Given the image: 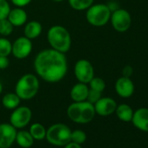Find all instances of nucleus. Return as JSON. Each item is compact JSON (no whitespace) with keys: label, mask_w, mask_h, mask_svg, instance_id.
<instances>
[{"label":"nucleus","mask_w":148,"mask_h":148,"mask_svg":"<svg viewBox=\"0 0 148 148\" xmlns=\"http://www.w3.org/2000/svg\"><path fill=\"white\" fill-rule=\"evenodd\" d=\"M33 67L38 77L47 83L54 84L64 79L68 71V62L64 53L50 48L37 54Z\"/></svg>","instance_id":"nucleus-1"},{"label":"nucleus","mask_w":148,"mask_h":148,"mask_svg":"<svg viewBox=\"0 0 148 148\" xmlns=\"http://www.w3.org/2000/svg\"><path fill=\"white\" fill-rule=\"evenodd\" d=\"M47 41L51 49L66 53L71 47V36L62 25H53L47 32Z\"/></svg>","instance_id":"nucleus-2"},{"label":"nucleus","mask_w":148,"mask_h":148,"mask_svg":"<svg viewBox=\"0 0 148 148\" xmlns=\"http://www.w3.org/2000/svg\"><path fill=\"white\" fill-rule=\"evenodd\" d=\"M66 113L71 121L79 124H87L91 122L96 115L94 105L87 100L71 103L67 107Z\"/></svg>","instance_id":"nucleus-3"},{"label":"nucleus","mask_w":148,"mask_h":148,"mask_svg":"<svg viewBox=\"0 0 148 148\" xmlns=\"http://www.w3.org/2000/svg\"><path fill=\"white\" fill-rule=\"evenodd\" d=\"M39 86L38 77L35 74L27 73L18 80L15 86V93L21 100H30L38 94Z\"/></svg>","instance_id":"nucleus-4"},{"label":"nucleus","mask_w":148,"mask_h":148,"mask_svg":"<svg viewBox=\"0 0 148 148\" xmlns=\"http://www.w3.org/2000/svg\"><path fill=\"white\" fill-rule=\"evenodd\" d=\"M71 130L62 123H57L46 129V140L52 145L64 146L71 141Z\"/></svg>","instance_id":"nucleus-5"},{"label":"nucleus","mask_w":148,"mask_h":148,"mask_svg":"<svg viewBox=\"0 0 148 148\" xmlns=\"http://www.w3.org/2000/svg\"><path fill=\"white\" fill-rule=\"evenodd\" d=\"M111 14L112 11L107 5L96 4L86 10V18L91 25L102 27L110 21Z\"/></svg>","instance_id":"nucleus-6"},{"label":"nucleus","mask_w":148,"mask_h":148,"mask_svg":"<svg viewBox=\"0 0 148 148\" xmlns=\"http://www.w3.org/2000/svg\"><path fill=\"white\" fill-rule=\"evenodd\" d=\"M110 22L112 28L118 32H127L132 25V16L128 11L122 8L112 12Z\"/></svg>","instance_id":"nucleus-7"},{"label":"nucleus","mask_w":148,"mask_h":148,"mask_svg":"<svg viewBox=\"0 0 148 148\" xmlns=\"http://www.w3.org/2000/svg\"><path fill=\"white\" fill-rule=\"evenodd\" d=\"M73 72L79 82L87 85L94 77V68L92 64L89 60L84 58L79 59L75 63Z\"/></svg>","instance_id":"nucleus-8"},{"label":"nucleus","mask_w":148,"mask_h":148,"mask_svg":"<svg viewBox=\"0 0 148 148\" xmlns=\"http://www.w3.org/2000/svg\"><path fill=\"white\" fill-rule=\"evenodd\" d=\"M32 118V112L28 106H18L13 109L10 116V124L16 129H22L29 125Z\"/></svg>","instance_id":"nucleus-9"},{"label":"nucleus","mask_w":148,"mask_h":148,"mask_svg":"<svg viewBox=\"0 0 148 148\" xmlns=\"http://www.w3.org/2000/svg\"><path fill=\"white\" fill-rule=\"evenodd\" d=\"M32 47L31 39L25 36L19 37L12 43V54L18 59H25L32 53Z\"/></svg>","instance_id":"nucleus-10"},{"label":"nucleus","mask_w":148,"mask_h":148,"mask_svg":"<svg viewBox=\"0 0 148 148\" xmlns=\"http://www.w3.org/2000/svg\"><path fill=\"white\" fill-rule=\"evenodd\" d=\"M17 132L10 123L0 124V148H10L16 140Z\"/></svg>","instance_id":"nucleus-11"},{"label":"nucleus","mask_w":148,"mask_h":148,"mask_svg":"<svg viewBox=\"0 0 148 148\" xmlns=\"http://www.w3.org/2000/svg\"><path fill=\"white\" fill-rule=\"evenodd\" d=\"M117 106L118 105L113 99L109 97H101L94 104V109L96 114L102 117H106L115 112Z\"/></svg>","instance_id":"nucleus-12"},{"label":"nucleus","mask_w":148,"mask_h":148,"mask_svg":"<svg viewBox=\"0 0 148 148\" xmlns=\"http://www.w3.org/2000/svg\"><path fill=\"white\" fill-rule=\"evenodd\" d=\"M114 87L117 94L123 99L132 97L135 90L134 83L132 82L131 78H126L124 76L119 78L116 80Z\"/></svg>","instance_id":"nucleus-13"},{"label":"nucleus","mask_w":148,"mask_h":148,"mask_svg":"<svg viewBox=\"0 0 148 148\" xmlns=\"http://www.w3.org/2000/svg\"><path fill=\"white\" fill-rule=\"evenodd\" d=\"M131 122L139 131L148 132V108L141 107L133 112Z\"/></svg>","instance_id":"nucleus-14"},{"label":"nucleus","mask_w":148,"mask_h":148,"mask_svg":"<svg viewBox=\"0 0 148 148\" xmlns=\"http://www.w3.org/2000/svg\"><path fill=\"white\" fill-rule=\"evenodd\" d=\"M7 19L12 24L14 27H19L26 24L28 16L23 8L16 7L14 9H11Z\"/></svg>","instance_id":"nucleus-15"},{"label":"nucleus","mask_w":148,"mask_h":148,"mask_svg":"<svg viewBox=\"0 0 148 148\" xmlns=\"http://www.w3.org/2000/svg\"><path fill=\"white\" fill-rule=\"evenodd\" d=\"M89 92V86L87 84L78 82L74 85L70 92L71 99L73 102H82L86 100Z\"/></svg>","instance_id":"nucleus-16"},{"label":"nucleus","mask_w":148,"mask_h":148,"mask_svg":"<svg viewBox=\"0 0 148 148\" xmlns=\"http://www.w3.org/2000/svg\"><path fill=\"white\" fill-rule=\"evenodd\" d=\"M42 30H43V26L40 22L36 20H32L26 22L24 29V34L25 37L32 40L40 36V34L42 33Z\"/></svg>","instance_id":"nucleus-17"},{"label":"nucleus","mask_w":148,"mask_h":148,"mask_svg":"<svg viewBox=\"0 0 148 148\" xmlns=\"http://www.w3.org/2000/svg\"><path fill=\"white\" fill-rule=\"evenodd\" d=\"M15 142L22 148H30L34 143V138L29 132V131L20 130L17 132Z\"/></svg>","instance_id":"nucleus-18"},{"label":"nucleus","mask_w":148,"mask_h":148,"mask_svg":"<svg viewBox=\"0 0 148 148\" xmlns=\"http://www.w3.org/2000/svg\"><path fill=\"white\" fill-rule=\"evenodd\" d=\"M116 115L121 121L124 122H131L132 116H133V110L132 108L127 104H120L117 106L115 110Z\"/></svg>","instance_id":"nucleus-19"},{"label":"nucleus","mask_w":148,"mask_h":148,"mask_svg":"<svg viewBox=\"0 0 148 148\" xmlns=\"http://www.w3.org/2000/svg\"><path fill=\"white\" fill-rule=\"evenodd\" d=\"M21 102L20 98L15 92H9L6 93L2 99V104L5 108L9 110H13L19 106Z\"/></svg>","instance_id":"nucleus-20"},{"label":"nucleus","mask_w":148,"mask_h":148,"mask_svg":"<svg viewBox=\"0 0 148 148\" xmlns=\"http://www.w3.org/2000/svg\"><path fill=\"white\" fill-rule=\"evenodd\" d=\"M29 132L34 140H43L46 136V129L40 123H33L29 129Z\"/></svg>","instance_id":"nucleus-21"},{"label":"nucleus","mask_w":148,"mask_h":148,"mask_svg":"<svg viewBox=\"0 0 148 148\" xmlns=\"http://www.w3.org/2000/svg\"><path fill=\"white\" fill-rule=\"evenodd\" d=\"M93 2L94 0H68L71 8L78 12L86 11L93 5Z\"/></svg>","instance_id":"nucleus-22"},{"label":"nucleus","mask_w":148,"mask_h":148,"mask_svg":"<svg viewBox=\"0 0 148 148\" xmlns=\"http://www.w3.org/2000/svg\"><path fill=\"white\" fill-rule=\"evenodd\" d=\"M12 43L5 37H0V56L8 57L12 54Z\"/></svg>","instance_id":"nucleus-23"},{"label":"nucleus","mask_w":148,"mask_h":148,"mask_svg":"<svg viewBox=\"0 0 148 148\" xmlns=\"http://www.w3.org/2000/svg\"><path fill=\"white\" fill-rule=\"evenodd\" d=\"M14 30V26L7 19H2L0 20V35L3 37H7L10 36Z\"/></svg>","instance_id":"nucleus-24"},{"label":"nucleus","mask_w":148,"mask_h":148,"mask_svg":"<svg viewBox=\"0 0 148 148\" xmlns=\"http://www.w3.org/2000/svg\"><path fill=\"white\" fill-rule=\"evenodd\" d=\"M88 85H89L90 89H92L100 92H103L104 90L106 89V82L102 78H99V77L94 76L92 79V80L88 83Z\"/></svg>","instance_id":"nucleus-25"},{"label":"nucleus","mask_w":148,"mask_h":148,"mask_svg":"<svg viewBox=\"0 0 148 148\" xmlns=\"http://www.w3.org/2000/svg\"><path fill=\"white\" fill-rule=\"evenodd\" d=\"M86 140V133L82 130H74L71 131V141L77 143V144H83Z\"/></svg>","instance_id":"nucleus-26"},{"label":"nucleus","mask_w":148,"mask_h":148,"mask_svg":"<svg viewBox=\"0 0 148 148\" xmlns=\"http://www.w3.org/2000/svg\"><path fill=\"white\" fill-rule=\"evenodd\" d=\"M11 6L7 0H0V20L7 18Z\"/></svg>","instance_id":"nucleus-27"},{"label":"nucleus","mask_w":148,"mask_h":148,"mask_svg":"<svg viewBox=\"0 0 148 148\" xmlns=\"http://www.w3.org/2000/svg\"><path fill=\"white\" fill-rule=\"evenodd\" d=\"M101 97H102V92L89 88V92H88V95H87L86 100L88 102H90V103L94 105Z\"/></svg>","instance_id":"nucleus-28"},{"label":"nucleus","mask_w":148,"mask_h":148,"mask_svg":"<svg viewBox=\"0 0 148 148\" xmlns=\"http://www.w3.org/2000/svg\"><path fill=\"white\" fill-rule=\"evenodd\" d=\"M11 1L16 7L23 8V7L28 5L32 0H11Z\"/></svg>","instance_id":"nucleus-29"},{"label":"nucleus","mask_w":148,"mask_h":148,"mask_svg":"<svg viewBox=\"0 0 148 148\" xmlns=\"http://www.w3.org/2000/svg\"><path fill=\"white\" fill-rule=\"evenodd\" d=\"M132 73H133V68L127 64L125 66H124L123 70H122V75L124 77H126V78H131L132 75Z\"/></svg>","instance_id":"nucleus-30"},{"label":"nucleus","mask_w":148,"mask_h":148,"mask_svg":"<svg viewBox=\"0 0 148 148\" xmlns=\"http://www.w3.org/2000/svg\"><path fill=\"white\" fill-rule=\"evenodd\" d=\"M10 64V60L7 57L0 56V70L6 69Z\"/></svg>","instance_id":"nucleus-31"},{"label":"nucleus","mask_w":148,"mask_h":148,"mask_svg":"<svg viewBox=\"0 0 148 148\" xmlns=\"http://www.w3.org/2000/svg\"><path fill=\"white\" fill-rule=\"evenodd\" d=\"M64 148H82V147H81V145H79V144L70 141L65 145H64Z\"/></svg>","instance_id":"nucleus-32"},{"label":"nucleus","mask_w":148,"mask_h":148,"mask_svg":"<svg viewBox=\"0 0 148 148\" xmlns=\"http://www.w3.org/2000/svg\"><path fill=\"white\" fill-rule=\"evenodd\" d=\"M2 92H3V85L1 82H0V94L2 93Z\"/></svg>","instance_id":"nucleus-33"},{"label":"nucleus","mask_w":148,"mask_h":148,"mask_svg":"<svg viewBox=\"0 0 148 148\" xmlns=\"http://www.w3.org/2000/svg\"><path fill=\"white\" fill-rule=\"evenodd\" d=\"M53 2H57V3H60L62 1H64V0H52Z\"/></svg>","instance_id":"nucleus-34"},{"label":"nucleus","mask_w":148,"mask_h":148,"mask_svg":"<svg viewBox=\"0 0 148 148\" xmlns=\"http://www.w3.org/2000/svg\"><path fill=\"white\" fill-rule=\"evenodd\" d=\"M0 37H1V35H0Z\"/></svg>","instance_id":"nucleus-35"}]
</instances>
